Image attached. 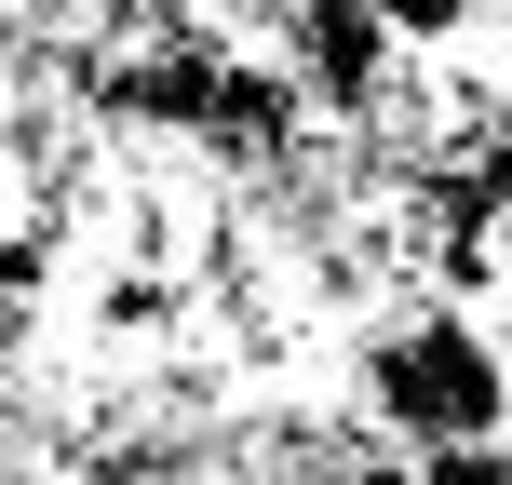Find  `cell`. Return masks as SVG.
I'll return each instance as SVG.
<instances>
[{"mask_svg": "<svg viewBox=\"0 0 512 485\" xmlns=\"http://www.w3.org/2000/svg\"><path fill=\"white\" fill-rule=\"evenodd\" d=\"M351 432L391 459H445V445H512V351L472 310H378L351 351Z\"/></svg>", "mask_w": 512, "mask_h": 485, "instance_id": "cell-1", "label": "cell"}, {"mask_svg": "<svg viewBox=\"0 0 512 485\" xmlns=\"http://www.w3.org/2000/svg\"><path fill=\"white\" fill-rule=\"evenodd\" d=\"M499 297H512V203H499Z\"/></svg>", "mask_w": 512, "mask_h": 485, "instance_id": "cell-3", "label": "cell"}, {"mask_svg": "<svg viewBox=\"0 0 512 485\" xmlns=\"http://www.w3.org/2000/svg\"><path fill=\"white\" fill-rule=\"evenodd\" d=\"M418 485H512V445H445V459H418Z\"/></svg>", "mask_w": 512, "mask_h": 485, "instance_id": "cell-2", "label": "cell"}]
</instances>
